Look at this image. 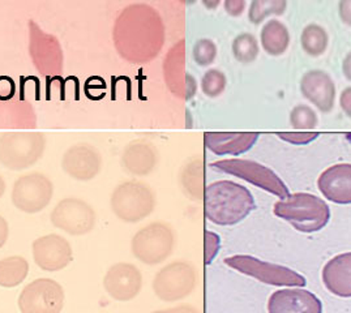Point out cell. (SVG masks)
<instances>
[{
    "mask_svg": "<svg viewBox=\"0 0 351 313\" xmlns=\"http://www.w3.org/2000/svg\"><path fill=\"white\" fill-rule=\"evenodd\" d=\"M166 40L162 17L148 4H131L118 16L112 41L118 54L132 64H147L156 59Z\"/></svg>",
    "mask_w": 351,
    "mask_h": 313,
    "instance_id": "1",
    "label": "cell"
},
{
    "mask_svg": "<svg viewBox=\"0 0 351 313\" xmlns=\"http://www.w3.org/2000/svg\"><path fill=\"white\" fill-rule=\"evenodd\" d=\"M256 209L254 195L232 180H218L204 190V214L217 226L241 223Z\"/></svg>",
    "mask_w": 351,
    "mask_h": 313,
    "instance_id": "2",
    "label": "cell"
},
{
    "mask_svg": "<svg viewBox=\"0 0 351 313\" xmlns=\"http://www.w3.org/2000/svg\"><path fill=\"white\" fill-rule=\"evenodd\" d=\"M273 213L303 234L319 232L330 221L329 205L322 197L308 192L290 193L274 204Z\"/></svg>",
    "mask_w": 351,
    "mask_h": 313,
    "instance_id": "3",
    "label": "cell"
},
{
    "mask_svg": "<svg viewBox=\"0 0 351 313\" xmlns=\"http://www.w3.org/2000/svg\"><path fill=\"white\" fill-rule=\"evenodd\" d=\"M46 149V136L38 131H8L0 135V164L12 171L37 164Z\"/></svg>",
    "mask_w": 351,
    "mask_h": 313,
    "instance_id": "4",
    "label": "cell"
},
{
    "mask_svg": "<svg viewBox=\"0 0 351 313\" xmlns=\"http://www.w3.org/2000/svg\"><path fill=\"white\" fill-rule=\"evenodd\" d=\"M156 195L150 186L138 180L119 184L110 199L112 213L127 223H137L149 217L156 209Z\"/></svg>",
    "mask_w": 351,
    "mask_h": 313,
    "instance_id": "5",
    "label": "cell"
},
{
    "mask_svg": "<svg viewBox=\"0 0 351 313\" xmlns=\"http://www.w3.org/2000/svg\"><path fill=\"white\" fill-rule=\"evenodd\" d=\"M225 264L258 282L276 287H304L307 279L297 271L280 264L257 259L250 255H234L225 259Z\"/></svg>",
    "mask_w": 351,
    "mask_h": 313,
    "instance_id": "6",
    "label": "cell"
},
{
    "mask_svg": "<svg viewBox=\"0 0 351 313\" xmlns=\"http://www.w3.org/2000/svg\"><path fill=\"white\" fill-rule=\"evenodd\" d=\"M176 248V234L170 225L153 222L136 232L131 251L145 265H158L169 259Z\"/></svg>",
    "mask_w": 351,
    "mask_h": 313,
    "instance_id": "7",
    "label": "cell"
},
{
    "mask_svg": "<svg viewBox=\"0 0 351 313\" xmlns=\"http://www.w3.org/2000/svg\"><path fill=\"white\" fill-rule=\"evenodd\" d=\"M210 166L219 173L239 177L257 188H261L263 191L280 197L281 200L290 195L289 187L285 184L284 180L271 168L267 167L265 164H258L256 161L231 158L217 161Z\"/></svg>",
    "mask_w": 351,
    "mask_h": 313,
    "instance_id": "8",
    "label": "cell"
},
{
    "mask_svg": "<svg viewBox=\"0 0 351 313\" xmlns=\"http://www.w3.org/2000/svg\"><path fill=\"white\" fill-rule=\"evenodd\" d=\"M37 127V114L33 105L19 95L16 84L0 76V129L32 131Z\"/></svg>",
    "mask_w": 351,
    "mask_h": 313,
    "instance_id": "9",
    "label": "cell"
},
{
    "mask_svg": "<svg viewBox=\"0 0 351 313\" xmlns=\"http://www.w3.org/2000/svg\"><path fill=\"white\" fill-rule=\"evenodd\" d=\"M197 284L195 268L187 261H173L163 266L153 279V291L158 299L174 303L189 297Z\"/></svg>",
    "mask_w": 351,
    "mask_h": 313,
    "instance_id": "10",
    "label": "cell"
},
{
    "mask_svg": "<svg viewBox=\"0 0 351 313\" xmlns=\"http://www.w3.org/2000/svg\"><path fill=\"white\" fill-rule=\"evenodd\" d=\"M29 54L38 73L43 77H56L63 72V50L59 40L40 25L29 20Z\"/></svg>",
    "mask_w": 351,
    "mask_h": 313,
    "instance_id": "11",
    "label": "cell"
},
{
    "mask_svg": "<svg viewBox=\"0 0 351 313\" xmlns=\"http://www.w3.org/2000/svg\"><path fill=\"white\" fill-rule=\"evenodd\" d=\"M64 288L51 278H38L23 288L17 304L21 313H60Z\"/></svg>",
    "mask_w": 351,
    "mask_h": 313,
    "instance_id": "12",
    "label": "cell"
},
{
    "mask_svg": "<svg viewBox=\"0 0 351 313\" xmlns=\"http://www.w3.org/2000/svg\"><path fill=\"white\" fill-rule=\"evenodd\" d=\"M53 196V181L42 173H30L14 181L11 199L20 212L34 214L47 208Z\"/></svg>",
    "mask_w": 351,
    "mask_h": 313,
    "instance_id": "13",
    "label": "cell"
},
{
    "mask_svg": "<svg viewBox=\"0 0 351 313\" xmlns=\"http://www.w3.org/2000/svg\"><path fill=\"white\" fill-rule=\"evenodd\" d=\"M51 223L56 229L73 236L86 235L95 229V209L77 197L60 200L50 214Z\"/></svg>",
    "mask_w": 351,
    "mask_h": 313,
    "instance_id": "14",
    "label": "cell"
},
{
    "mask_svg": "<svg viewBox=\"0 0 351 313\" xmlns=\"http://www.w3.org/2000/svg\"><path fill=\"white\" fill-rule=\"evenodd\" d=\"M33 259L45 272H59L71 264L73 251L66 238L58 234L43 235L32 245Z\"/></svg>",
    "mask_w": 351,
    "mask_h": 313,
    "instance_id": "15",
    "label": "cell"
},
{
    "mask_svg": "<svg viewBox=\"0 0 351 313\" xmlns=\"http://www.w3.org/2000/svg\"><path fill=\"white\" fill-rule=\"evenodd\" d=\"M104 287L108 297L117 301L135 299L143 288V274L130 262H117L104 277Z\"/></svg>",
    "mask_w": 351,
    "mask_h": 313,
    "instance_id": "16",
    "label": "cell"
},
{
    "mask_svg": "<svg viewBox=\"0 0 351 313\" xmlns=\"http://www.w3.org/2000/svg\"><path fill=\"white\" fill-rule=\"evenodd\" d=\"M62 168L72 179L88 181L99 174L102 168V155L93 145L79 142L68 148L63 154Z\"/></svg>",
    "mask_w": 351,
    "mask_h": 313,
    "instance_id": "17",
    "label": "cell"
},
{
    "mask_svg": "<svg viewBox=\"0 0 351 313\" xmlns=\"http://www.w3.org/2000/svg\"><path fill=\"white\" fill-rule=\"evenodd\" d=\"M323 301L303 287H285L268 299V313H323Z\"/></svg>",
    "mask_w": 351,
    "mask_h": 313,
    "instance_id": "18",
    "label": "cell"
},
{
    "mask_svg": "<svg viewBox=\"0 0 351 313\" xmlns=\"http://www.w3.org/2000/svg\"><path fill=\"white\" fill-rule=\"evenodd\" d=\"M300 93L322 112H330L336 102V84L322 69L306 72L300 79Z\"/></svg>",
    "mask_w": 351,
    "mask_h": 313,
    "instance_id": "19",
    "label": "cell"
},
{
    "mask_svg": "<svg viewBox=\"0 0 351 313\" xmlns=\"http://www.w3.org/2000/svg\"><path fill=\"white\" fill-rule=\"evenodd\" d=\"M323 197L338 205H351V164L329 166L317 179Z\"/></svg>",
    "mask_w": 351,
    "mask_h": 313,
    "instance_id": "20",
    "label": "cell"
},
{
    "mask_svg": "<svg viewBox=\"0 0 351 313\" xmlns=\"http://www.w3.org/2000/svg\"><path fill=\"white\" fill-rule=\"evenodd\" d=\"M158 164V151L145 140L131 141L122 153V168L132 177H147Z\"/></svg>",
    "mask_w": 351,
    "mask_h": 313,
    "instance_id": "21",
    "label": "cell"
},
{
    "mask_svg": "<svg viewBox=\"0 0 351 313\" xmlns=\"http://www.w3.org/2000/svg\"><path fill=\"white\" fill-rule=\"evenodd\" d=\"M260 134L257 132H206L204 145L216 155H241L254 148Z\"/></svg>",
    "mask_w": 351,
    "mask_h": 313,
    "instance_id": "22",
    "label": "cell"
},
{
    "mask_svg": "<svg viewBox=\"0 0 351 313\" xmlns=\"http://www.w3.org/2000/svg\"><path fill=\"white\" fill-rule=\"evenodd\" d=\"M186 41L178 42L165 58L163 62V77L169 90L180 99L186 98V86L189 72L186 69Z\"/></svg>",
    "mask_w": 351,
    "mask_h": 313,
    "instance_id": "23",
    "label": "cell"
},
{
    "mask_svg": "<svg viewBox=\"0 0 351 313\" xmlns=\"http://www.w3.org/2000/svg\"><path fill=\"white\" fill-rule=\"evenodd\" d=\"M322 279L326 290L338 298H351V252L339 253L323 268Z\"/></svg>",
    "mask_w": 351,
    "mask_h": 313,
    "instance_id": "24",
    "label": "cell"
},
{
    "mask_svg": "<svg viewBox=\"0 0 351 313\" xmlns=\"http://www.w3.org/2000/svg\"><path fill=\"white\" fill-rule=\"evenodd\" d=\"M290 32L280 20H270L264 24L260 33V45L270 56L284 55L290 46Z\"/></svg>",
    "mask_w": 351,
    "mask_h": 313,
    "instance_id": "25",
    "label": "cell"
},
{
    "mask_svg": "<svg viewBox=\"0 0 351 313\" xmlns=\"http://www.w3.org/2000/svg\"><path fill=\"white\" fill-rule=\"evenodd\" d=\"M29 262L23 256H10L0 260V286L12 288L25 281Z\"/></svg>",
    "mask_w": 351,
    "mask_h": 313,
    "instance_id": "26",
    "label": "cell"
},
{
    "mask_svg": "<svg viewBox=\"0 0 351 313\" xmlns=\"http://www.w3.org/2000/svg\"><path fill=\"white\" fill-rule=\"evenodd\" d=\"M329 36L319 24H308L300 34V46L303 51L312 58L322 56L328 49Z\"/></svg>",
    "mask_w": 351,
    "mask_h": 313,
    "instance_id": "27",
    "label": "cell"
},
{
    "mask_svg": "<svg viewBox=\"0 0 351 313\" xmlns=\"http://www.w3.org/2000/svg\"><path fill=\"white\" fill-rule=\"evenodd\" d=\"M287 8V0H251L248 20L260 25L270 16H282Z\"/></svg>",
    "mask_w": 351,
    "mask_h": 313,
    "instance_id": "28",
    "label": "cell"
},
{
    "mask_svg": "<svg viewBox=\"0 0 351 313\" xmlns=\"http://www.w3.org/2000/svg\"><path fill=\"white\" fill-rule=\"evenodd\" d=\"M232 55L237 62L242 64L254 63L260 53V45L256 37L251 33H241L237 36L231 45Z\"/></svg>",
    "mask_w": 351,
    "mask_h": 313,
    "instance_id": "29",
    "label": "cell"
},
{
    "mask_svg": "<svg viewBox=\"0 0 351 313\" xmlns=\"http://www.w3.org/2000/svg\"><path fill=\"white\" fill-rule=\"evenodd\" d=\"M228 86V77L219 69L212 68L204 73L202 79V90L209 98L221 96Z\"/></svg>",
    "mask_w": 351,
    "mask_h": 313,
    "instance_id": "30",
    "label": "cell"
},
{
    "mask_svg": "<svg viewBox=\"0 0 351 313\" xmlns=\"http://www.w3.org/2000/svg\"><path fill=\"white\" fill-rule=\"evenodd\" d=\"M218 49L217 45L209 38H202L193 45L192 56L197 66L208 67L216 62Z\"/></svg>",
    "mask_w": 351,
    "mask_h": 313,
    "instance_id": "31",
    "label": "cell"
},
{
    "mask_svg": "<svg viewBox=\"0 0 351 313\" xmlns=\"http://www.w3.org/2000/svg\"><path fill=\"white\" fill-rule=\"evenodd\" d=\"M317 123V115L308 105H297L290 111V124L297 129H312Z\"/></svg>",
    "mask_w": 351,
    "mask_h": 313,
    "instance_id": "32",
    "label": "cell"
},
{
    "mask_svg": "<svg viewBox=\"0 0 351 313\" xmlns=\"http://www.w3.org/2000/svg\"><path fill=\"white\" fill-rule=\"evenodd\" d=\"M221 249V236L216 232L205 231V255L204 261L205 265H210L219 253Z\"/></svg>",
    "mask_w": 351,
    "mask_h": 313,
    "instance_id": "33",
    "label": "cell"
},
{
    "mask_svg": "<svg viewBox=\"0 0 351 313\" xmlns=\"http://www.w3.org/2000/svg\"><path fill=\"white\" fill-rule=\"evenodd\" d=\"M277 136L291 145H308L312 141H315L320 134L317 132H280Z\"/></svg>",
    "mask_w": 351,
    "mask_h": 313,
    "instance_id": "34",
    "label": "cell"
},
{
    "mask_svg": "<svg viewBox=\"0 0 351 313\" xmlns=\"http://www.w3.org/2000/svg\"><path fill=\"white\" fill-rule=\"evenodd\" d=\"M223 8L231 17H239L245 11V0H225Z\"/></svg>",
    "mask_w": 351,
    "mask_h": 313,
    "instance_id": "35",
    "label": "cell"
},
{
    "mask_svg": "<svg viewBox=\"0 0 351 313\" xmlns=\"http://www.w3.org/2000/svg\"><path fill=\"white\" fill-rule=\"evenodd\" d=\"M338 14L345 25L351 27V0H339Z\"/></svg>",
    "mask_w": 351,
    "mask_h": 313,
    "instance_id": "36",
    "label": "cell"
},
{
    "mask_svg": "<svg viewBox=\"0 0 351 313\" xmlns=\"http://www.w3.org/2000/svg\"><path fill=\"white\" fill-rule=\"evenodd\" d=\"M339 106L342 111L351 118V86H348L342 90L339 96Z\"/></svg>",
    "mask_w": 351,
    "mask_h": 313,
    "instance_id": "37",
    "label": "cell"
},
{
    "mask_svg": "<svg viewBox=\"0 0 351 313\" xmlns=\"http://www.w3.org/2000/svg\"><path fill=\"white\" fill-rule=\"evenodd\" d=\"M197 93V82L196 79L189 72L187 76V86H186V98L184 101H191Z\"/></svg>",
    "mask_w": 351,
    "mask_h": 313,
    "instance_id": "38",
    "label": "cell"
},
{
    "mask_svg": "<svg viewBox=\"0 0 351 313\" xmlns=\"http://www.w3.org/2000/svg\"><path fill=\"white\" fill-rule=\"evenodd\" d=\"M153 313H200V311L192 305H178L167 310H160Z\"/></svg>",
    "mask_w": 351,
    "mask_h": 313,
    "instance_id": "39",
    "label": "cell"
},
{
    "mask_svg": "<svg viewBox=\"0 0 351 313\" xmlns=\"http://www.w3.org/2000/svg\"><path fill=\"white\" fill-rule=\"evenodd\" d=\"M10 236V226L4 217L0 216V248L7 243Z\"/></svg>",
    "mask_w": 351,
    "mask_h": 313,
    "instance_id": "40",
    "label": "cell"
},
{
    "mask_svg": "<svg viewBox=\"0 0 351 313\" xmlns=\"http://www.w3.org/2000/svg\"><path fill=\"white\" fill-rule=\"evenodd\" d=\"M342 73L343 76L351 82V51L348 53V55L343 58V62H342Z\"/></svg>",
    "mask_w": 351,
    "mask_h": 313,
    "instance_id": "41",
    "label": "cell"
},
{
    "mask_svg": "<svg viewBox=\"0 0 351 313\" xmlns=\"http://www.w3.org/2000/svg\"><path fill=\"white\" fill-rule=\"evenodd\" d=\"M203 1L204 7L206 8V10H209V11H215L218 8V5H219V3H221V0H202Z\"/></svg>",
    "mask_w": 351,
    "mask_h": 313,
    "instance_id": "42",
    "label": "cell"
},
{
    "mask_svg": "<svg viewBox=\"0 0 351 313\" xmlns=\"http://www.w3.org/2000/svg\"><path fill=\"white\" fill-rule=\"evenodd\" d=\"M5 181H4V179H3V177L0 175V199H1V196L4 195V192H5Z\"/></svg>",
    "mask_w": 351,
    "mask_h": 313,
    "instance_id": "43",
    "label": "cell"
},
{
    "mask_svg": "<svg viewBox=\"0 0 351 313\" xmlns=\"http://www.w3.org/2000/svg\"><path fill=\"white\" fill-rule=\"evenodd\" d=\"M182 3H184V4H193L196 0H180Z\"/></svg>",
    "mask_w": 351,
    "mask_h": 313,
    "instance_id": "44",
    "label": "cell"
}]
</instances>
